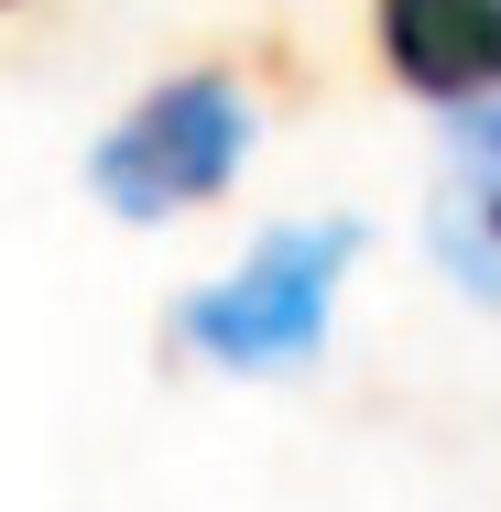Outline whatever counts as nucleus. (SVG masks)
Listing matches in <instances>:
<instances>
[{
	"instance_id": "nucleus-4",
	"label": "nucleus",
	"mask_w": 501,
	"mask_h": 512,
	"mask_svg": "<svg viewBox=\"0 0 501 512\" xmlns=\"http://www.w3.org/2000/svg\"><path fill=\"white\" fill-rule=\"evenodd\" d=\"M425 229H436V262L501 306V109H458V131H447V186L425 207Z\"/></svg>"
},
{
	"instance_id": "nucleus-1",
	"label": "nucleus",
	"mask_w": 501,
	"mask_h": 512,
	"mask_svg": "<svg viewBox=\"0 0 501 512\" xmlns=\"http://www.w3.org/2000/svg\"><path fill=\"white\" fill-rule=\"evenodd\" d=\"M349 262H360V229H349V218L262 229L251 262L218 273L197 306H186V349H207L218 371H295V360H316Z\"/></svg>"
},
{
	"instance_id": "nucleus-2",
	"label": "nucleus",
	"mask_w": 501,
	"mask_h": 512,
	"mask_svg": "<svg viewBox=\"0 0 501 512\" xmlns=\"http://www.w3.org/2000/svg\"><path fill=\"white\" fill-rule=\"evenodd\" d=\"M240 153H251L240 77H229V66H186V77H164V88L88 153V186H99V207H120V218H175V207L229 197V186H240Z\"/></svg>"
},
{
	"instance_id": "nucleus-3",
	"label": "nucleus",
	"mask_w": 501,
	"mask_h": 512,
	"mask_svg": "<svg viewBox=\"0 0 501 512\" xmlns=\"http://www.w3.org/2000/svg\"><path fill=\"white\" fill-rule=\"evenodd\" d=\"M371 33L414 99L480 109L501 88V0H371Z\"/></svg>"
}]
</instances>
